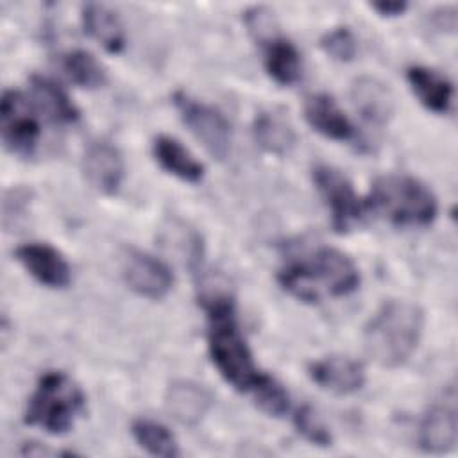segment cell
I'll return each mask as SVG.
<instances>
[{"instance_id":"24","label":"cell","mask_w":458,"mask_h":458,"mask_svg":"<svg viewBox=\"0 0 458 458\" xmlns=\"http://www.w3.org/2000/svg\"><path fill=\"white\" fill-rule=\"evenodd\" d=\"M63 70L72 82L81 88L95 89L106 82V70L86 50H72L63 55Z\"/></svg>"},{"instance_id":"22","label":"cell","mask_w":458,"mask_h":458,"mask_svg":"<svg viewBox=\"0 0 458 458\" xmlns=\"http://www.w3.org/2000/svg\"><path fill=\"white\" fill-rule=\"evenodd\" d=\"M256 143L276 156H284L295 145V131L290 122L272 109L259 111L252 123Z\"/></svg>"},{"instance_id":"23","label":"cell","mask_w":458,"mask_h":458,"mask_svg":"<svg viewBox=\"0 0 458 458\" xmlns=\"http://www.w3.org/2000/svg\"><path fill=\"white\" fill-rule=\"evenodd\" d=\"M131 433L138 445L152 456L175 458L181 454L179 444L174 433L161 422L152 419H136L131 426Z\"/></svg>"},{"instance_id":"6","label":"cell","mask_w":458,"mask_h":458,"mask_svg":"<svg viewBox=\"0 0 458 458\" xmlns=\"http://www.w3.org/2000/svg\"><path fill=\"white\" fill-rule=\"evenodd\" d=\"M172 100L181 120L202 147L213 157L220 161L225 159L231 150V125L225 116L218 109L190 97L184 91H175Z\"/></svg>"},{"instance_id":"26","label":"cell","mask_w":458,"mask_h":458,"mask_svg":"<svg viewBox=\"0 0 458 458\" xmlns=\"http://www.w3.org/2000/svg\"><path fill=\"white\" fill-rule=\"evenodd\" d=\"M322 50L335 61L349 63L358 52V41L349 27H335L320 38Z\"/></svg>"},{"instance_id":"12","label":"cell","mask_w":458,"mask_h":458,"mask_svg":"<svg viewBox=\"0 0 458 458\" xmlns=\"http://www.w3.org/2000/svg\"><path fill=\"white\" fill-rule=\"evenodd\" d=\"M82 170L88 182L102 195H114L123 181V157L109 141L91 143L82 157Z\"/></svg>"},{"instance_id":"30","label":"cell","mask_w":458,"mask_h":458,"mask_svg":"<svg viewBox=\"0 0 458 458\" xmlns=\"http://www.w3.org/2000/svg\"><path fill=\"white\" fill-rule=\"evenodd\" d=\"M435 25L444 30H454L456 29V11L454 7H444L437 14H433Z\"/></svg>"},{"instance_id":"25","label":"cell","mask_w":458,"mask_h":458,"mask_svg":"<svg viewBox=\"0 0 458 458\" xmlns=\"http://www.w3.org/2000/svg\"><path fill=\"white\" fill-rule=\"evenodd\" d=\"M250 394L256 404L270 417H281L288 411L290 399L286 390L268 374L261 372L258 383L250 388Z\"/></svg>"},{"instance_id":"11","label":"cell","mask_w":458,"mask_h":458,"mask_svg":"<svg viewBox=\"0 0 458 458\" xmlns=\"http://www.w3.org/2000/svg\"><path fill=\"white\" fill-rule=\"evenodd\" d=\"M308 374L322 390L336 394V395H349L365 385V367L349 356L331 354L324 356L308 367Z\"/></svg>"},{"instance_id":"16","label":"cell","mask_w":458,"mask_h":458,"mask_svg":"<svg viewBox=\"0 0 458 458\" xmlns=\"http://www.w3.org/2000/svg\"><path fill=\"white\" fill-rule=\"evenodd\" d=\"M406 81L419 102L428 111L437 114H445L451 111L454 88L445 75L428 66H410L406 72Z\"/></svg>"},{"instance_id":"1","label":"cell","mask_w":458,"mask_h":458,"mask_svg":"<svg viewBox=\"0 0 458 458\" xmlns=\"http://www.w3.org/2000/svg\"><path fill=\"white\" fill-rule=\"evenodd\" d=\"M277 281L290 295L304 302H320L326 297H345L360 286L356 263L335 247H317L284 263Z\"/></svg>"},{"instance_id":"5","label":"cell","mask_w":458,"mask_h":458,"mask_svg":"<svg viewBox=\"0 0 458 458\" xmlns=\"http://www.w3.org/2000/svg\"><path fill=\"white\" fill-rule=\"evenodd\" d=\"M84 403L81 386L66 372L48 370L29 397L25 422L50 435H63L84 411Z\"/></svg>"},{"instance_id":"9","label":"cell","mask_w":458,"mask_h":458,"mask_svg":"<svg viewBox=\"0 0 458 458\" xmlns=\"http://www.w3.org/2000/svg\"><path fill=\"white\" fill-rule=\"evenodd\" d=\"M123 279L127 286L145 299H163L174 284V274L166 263L152 254L131 250L123 263Z\"/></svg>"},{"instance_id":"29","label":"cell","mask_w":458,"mask_h":458,"mask_svg":"<svg viewBox=\"0 0 458 458\" xmlns=\"http://www.w3.org/2000/svg\"><path fill=\"white\" fill-rule=\"evenodd\" d=\"M370 7L379 14V16H401L406 9L408 4L406 2H372Z\"/></svg>"},{"instance_id":"27","label":"cell","mask_w":458,"mask_h":458,"mask_svg":"<svg viewBox=\"0 0 458 458\" xmlns=\"http://www.w3.org/2000/svg\"><path fill=\"white\" fill-rule=\"evenodd\" d=\"M293 424L297 431L313 445H331V433L311 406H301L293 415Z\"/></svg>"},{"instance_id":"2","label":"cell","mask_w":458,"mask_h":458,"mask_svg":"<svg viewBox=\"0 0 458 458\" xmlns=\"http://www.w3.org/2000/svg\"><path fill=\"white\" fill-rule=\"evenodd\" d=\"M208 313V349L220 376L238 392H250L261 372L240 333L234 301L227 292L208 290L200 295Z\"/></svg>"},{"instance_id":"15","label":"cell","mask_w":458,"mask_h":458,"mask_svg":"<svg viewBox=\"0 0 458 458\" xmlns=\"http://www.w3.org/2000/svg\"><path fill=\"white\" fill-rule=\"evenodd\" d=\"M351 98L361 118L383 125L395 113V98L390 88L374 77H358L351 84Z\"/></svg>"},{"instance_id":"17","label":"cell","mask_w":458,"mask_h":458,"mask_svg":"<svg viewBox=\"0 0 458 458\" xmlns=\"http://www.w3.org/2000/svg\"><path fill=\"white\" fill-rule=\"evenodd\" d=\"M211 394L199 383L175 381L165 394V406L175 420L193 426L204 419L211 408Z\"/></svg>"},{"instance_id":"19","label":"cell","mask_w":458,"mask_h":458,"mask_svg":"<svg viewBox=\"0 0 458 458\" xmlns=\"http://www.w3.org/2000/svg\"><path fill=\"white\" fill-rule=\"evenodd\" d=\"M81 20L84 32L97 43H100L104 50H107L109 54L122 52L125 45V36L116 11L104 4L89 2L82 5Z\"/></svg>"},{"instance_id":"13","label":"cell","mask_w":458,"mask_h":458,"mask_svg":"<svg viewBox=\"0 0 458 458\" xmlns=\"http://www.w3.org/2000/svg\"><path fill=\"white\" fill-rule=\"evenodd\" d=\"M454 395L447 403L433 404L419 424L417 442L424 453L445 454L454 449L458 438V420Z\"/></svg>"},{"instance_id":"14","label":"cell","mask_w":458,"mask_h":458,"mask_svg":"<svg viewBox=\"0 0 458 458\" xmlns=\"http://www.w3.org/2000/svg\"><path fill=\"white\" fill-rule=\"evenodd\" d=\"M304 118L313 131L335 141H351L356 136V129L336 100L327 93H317L304 102Z\"/></svg>"},{"instance_id":"28","label":"cell","mask_w":458,"mask_h":458,"mask_svg":"<svg viewBox=\"0 0 458 458\" xmlns=\"http://www.w3.org/2000/svg\"><path fill=\"white\" fill-rule=\"evenodd\" d=\"M27 200H29V191L23 188H13L5 193V199H4V225L5 227L11 218H14V224H16V220L20 216H23L21 213H25Z\"/></svg>"},{"instance_id":"4","label":"cell","mask_w":458,"mask_h":458,"mask_svg":"<svg viewBox=\"0 0 458 458\" xmlns=\"http://www.w3.org/2000/svg\"><path fill=\"white\" fill-rule=\"evenodd\" d=\"M365 208L394 225H429L438 211L433 191L411 175L388 174L374 181Z\"/></svg>"},{"instance_id":"8","label":"cell","mask_w":458,"mask_h":458,"mask_svg":"<svg viewBox=\"0 0 458 458\" xmlns=\"http://www.w3.org/2000/svg\"><path fill=\"white\" fill-rule=\"evenodd\" d=\"M313 182L331 213V224L338 233L349 231L363 215L365 202L356 195L352 182L331 165L313 168Z\"/></svg>"},{"instance_id":"18","label":"cell","mask_w":458,"mask_h":458,"mask_svg":"<svg viewBox=\"0 0 458 458\" xmlns=\"http://www.w3.org/2000/svg\"><path fill=\"white\" fill-rule=\"evenodd\" d=\"M157 165L184 182H199L204 177V165L175 138L159 134L152 143Z\"/></svg>"},{"instance_id":"3","label":"cell","mask_w":458,"mask_h":458,"mask_svg":"<svg viewBox=\"0 0 458 458\" xmlns=\"http://www.w3.org/2000/svg\"><path fill=\"white\" fill-rule=\"evenodd\" d=\"M424 322V311L415 302L404 299L385 301L363 329L367 354L386 369L404 365L420 342Z\"/></svg>"},{"instance_id":"21","label":"cell","mask_w":458,"mask_h":458,"mask_svg":"<svg viewBox=\"0 0 458 458\" xmlns=\"http://www.w3.org/2000/svg\"><path fill=\"white\" fill-rule=\"evenodd\" d=\"M265 43V70L281 86H290L301 77V54L297 47L283 38L272 36Z\"/></svg>"},{"instance_id":"10","label":"cell","mask_w":458,"mask_h":458,"mask_svg":"<svg viewBox=\"0 0 458 458\" xmlns=\"http://www.w3.org/2000/svg\"><path fill=\"white\" fill-rule=\"evenodd\" d=\"M21 267L41 284L48 288H66L72 281V270L64 256L48 243H25L14 252Z\"/></svg>"},{"instance_id":"20","label":"cell","mask_w":458,"mask_h":458,"mask_svg":"<svg viewBox=\"0 0 458 458\" xmlns=\"http://www.w3.org/2000/svg\"><path fill=\"white\" fill-rule=\"evenodd\" d=\"M30 89L34 106L55 123H75L81 116L77 106L70 100L66 91L52 79L43 75L30 77Z\"/></svg>"},{"instance_id":"7","label":"cell","mask_w":458,"mask_h":458,"mask_svg":"<svg viewBox=\"0 0 458 458\" xmlns=\"http://www.w3.org/2000/svg\"><path fill=\"white\" fill-rule=\"evenodd\" d=\"M0 132L5 148L20 157H30L38 147L39 123L34 106L16 89H5L0 102Z\"/></svg>"}]
</instances>
